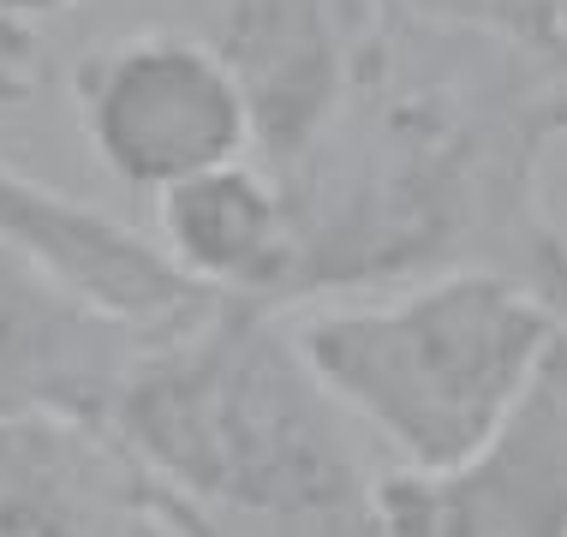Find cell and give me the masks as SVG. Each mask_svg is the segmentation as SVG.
<instances>
[{
	"mask_svg": "<svg viewBox=\"0 0 567 537\" xmlns=\"http://www.w3.org/2000/svg\"><path fill=\"white\" fill-rule=\"evenodd\" d=\"M567 137V49L377 12L347 96L275 192L293 227L287 311L484 269L567 317V227L544 156Z\"/></svg>",
	"mask_w": 567,
	"mask_h": 537,
	"instance_id": "6da1fadb",
	"label": "cell"
},
{
	"mask_svg": "<svg viewBox=\"0 0 567 537\" xmlns=\"http://www.w3.org/2000/svg\"><path fill=\"white\" fill-rule=\"evenodd\" d=\"M102 436L221 537H377L359 430L269 299H209L156 334Z\"/></svg>",
	"mask_w": 567,
	"mask_h": 537,
	"instance_id": "7a4b0ae2",
	"label": "cell"
},
{
	"mask_svg": "<svg viewBox=\"0 0 567 537\" xmlns=\"http://www.w3.org/2000/svg\"><path fill=\"white\" fill-rule=\"evenodd\" d=\"M287 322L334 406L382 436L406 472H442L484 448L567 341V317L484 269L293 304Z\"/></svg>",
	"mask_w": 567,
	"mask_h": 537,
	"instance_id": "3957f363",
	"label": "cell"
},
{
	"mask_svg": "<svg viewBox=\"0 0 567 537\" xmlns=\"http://www.w3.org/2000/svg\"><path fill=\"white\" fill-rule=\"evenodd\" d=\"M72 120L120 186L167 192L209 167L251 162V114L239 84L186 30H126L90 42L66 72Z\"/></svg>",
	"mask_w": 567,
	"mask_h": 537,
	"instance_id": "277c9868",
	"label": "cell"
},
{
	"mask_svg": "<svg viewBox=\"0 0 567 537\" xmlns=\"http://www.w3.org/2000/svg\"><path fill=\"white\" fill-rule=\"evenodd\" d=\"M167 30H186L227 66L251 114V162L275 174L323 132L347 96L377 0H162Z\"/></svg>",
	"mask_w": 567,
	"mask_h": 537,
	"instance_id": "5b68a950",
	"label": "cell"
},
{
	"mask_svg": "<svg viewBox=\"0 0 567 537\" xmlns=\"http://www.w3.org/2000/svg\"><path fill=\"white\" fill-rule=\"evenodd\" d=\"M371 508L377 537H567V341L484 448L442 472H377Z\"/></svg>",
	"mask_w": 567,
	"mask_h": 537,
	"instance_id": "8992f818",
	"label": "cell"
},
{
	"mask_svg": "<svg viewBox=\"0 0 567 537\" xmlns=\"http://www.w3.org/2000/svg\"><path fill=\"white\" fill-rule=\"evenodd\" d=\"M156 329L102 311L49 264L0 239V419L109 430V406Z\"/></svg>",
	"mask_w": 567,
	"mask_h": 537,
	"instance_id": "52a82bcc",
	"label": "cell"
},
{
	"mask_svg": "<svg viewBox=\"0 0 567 537\" xmlns=\"http://www.w3.org/2000/svg\"><path fill=\"white\" fill-rule=\"evenodd\" d=\"M0 239L30 251L37 264H49L60 281L90 293L102 311L144 322L156 334L192 322L216 299L167 264L156 251V239L132 234L126 221L90 209L84 197L42 186V179H30L7 162H0Z\"/></svg>",
	"mask_w": 567,
	"mask_h": 537,
	"instance_id": "ba28073f",
	"label": "cell"
},
{
	"mask_svg": "<svg viewBox=\"0 0 567 537\" xmlns=\"http://www.w3.org/2000/svg\"><path fill=\"white\" fill-rule=\"evenodd\" d=\"M156 251L204 293L269 299L287 311L293 227L257 162H227L156 192Z\"/></svg>",
	"mask_w": 567,
	"mask_h": 537,
	"instance_id": "9c48e42d",
	"label": "cell"
},
{
	"mask_svg": "<svg viewBox=\"0 0 567 537\" xmlns=\"http://www.w3.org/2000/svg\"><path fill=\"white\" fill-rule=\"evenodd\" d=\"M0 537H132L120 448L84 424L0 419Z\"/></svg>",
	"mask_w": 567,
	"mask_h": 537,
	"instance_id": "30bf717a",
	"label": "cell"
},
{
	"mask_svg": "<svg viewBox=\"0 0 567 537\" xmlns=\"http://www.w3.org/2000/svg\"><path fill=\"white\" fill-rule=\"evenodd\" d=\"M377 7L406 12V19H431V24L489 30V37L532 42V49H567L556 0H377Z\"/></svg>",
	"mask_w": 567,
	"mask_h": 537,
	"instance_id": "8fae6325",
	"label": "cell"
},
{
	"mask_svg": "<svg viewBox=\"0 0 567 537\" xmlns=\"http://www.w3.org/2000/svg\"><path fill=\"white\" fill-rule=\"evenodd\" d=\"M42 72V49H37V30L0 19V114H12L19 102H30Z\"/></svg>",
	"mask_w": 567,
	"mask_h": 537,
	"instance_id": "7c38bea8",
	"label": "cell"
},
{
	"mask_svg": "<svg viewBox=\"0 0 567 537\" xmlns=\"http://www.w3.org/2000/svg\"><path fill=\"white\" fill-rule=\"evenodd\" d=\"M126 484H132L137 508H150V514H156L167 531H179V537H221L216 526H209V519H197V514L186 508V502H174V496H167L162 484H150L144 472H137V466H126Z\"/></svg>",
	"mask_w": 567,
	"mask_h": 537,
	"instance_id": "4fadbf2b",
	"label": "cell"
},
{
	"mask_svg": "<svg viewBox=\"0 0 567 537\" xmlns=\"http://www.w3.org/2000/svg\"><path fill=\"white\" fill-rule=\"evenodd\" d=\"M66 7H79V0H0V19L30 30L37 19H54V12H66Z\"/></svg>",
	"mask_w": 567,
	"mask_h": 537,
	"instance_id": "5bb4252c",
	"label": "cell"
},
{
	"mask_svg": "<svg viewBox=\"0 0 567 537\" xmlns=\"http://www.w3.org/2000/svg\"><path fill=\"white\" fill-rule=\"evenodd\" d=\"M556 12H561V30H567V0H556Z\"/></svg>",
	"mask_w": 567,
	"mask_h": 537,
	"instance_id": "9a60e30c",
	"label": "cell"
}]
</instances>
